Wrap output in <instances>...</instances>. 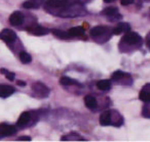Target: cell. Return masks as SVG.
Listing matches in <instances>:
<instances>
[{"instance_id":"28","label":"cell","mask_w":150,"mask_h":142,"mask_svg":"<svg viewBox=\"0 0 150 142\" xmlns=\"http://www.w3.org/2000/svg\"><path fill=\"white\" fill-rule=\"evenodd\" d=\"M19 141H31V137L29 136H22V137L18 138Z\"/></svg>"},{"instance_id":"25","label":"cell","mask_w":150,"mask_h":142,"mask_svg":"<svg viewBox=\"0 0 150 142\" xmlns=\"http://www.w3.org/2000/svg\"><path fill=\"white\" fill-rule=\"evenodd\" d=\"M142 115L146 119H150V102H146V104L142 108Z\"/></svg>"},{"instance_id":"8","label":"cell","mask_w":150,"mask_h":142,"mask_svg":"<svg viewBox=\"0 0 150 142\" xmlns=\"http://www.w3.org/2000/svg\"><path fill=\"white\" fill-rule=\"evenodd\" d=\"M102 15L107 17V19L109 20L110 22H116L119 21V20L122 19L121 15L118 13V8L114 6H110V7H107L105 8L104 10L102 11Z\"/></svg>"},{"instance_id":"13","label":"cell","mask_w":150,"mask_h":142,"mask_svg":"<svg viewBox=\"0 0 150 142\" xmlns=\"http://www.w3.org/2000/svg\"><path fill=\"white\" fill-rule=\"evenodd\" d=\"M16 92V89L9 85H0V97L6 98Z\"/></svg>"},{"instance_id":"2","label":"cell","mask_w":150,"mask_h":142,"mask_svg":"<svg viewBox=\"0 0 150 142\" xmlns=\"http://www.w3.org/2000/svg\"><path fill=\"white\" fill-rule=\"evenodd\" d=\"M88 11L81 1H71L58 15L62 17H82Z\"/></svg>"},{"instance_id":"7","label":"cell","mask_w":150,"mask_h":142,"mask_svg":"<svg viewBox=\"0 0 150 142\" xmlns=\"http://www.w3.org/2000/svg\"><path fill=\"white\" fill-rule=\"evenodd\" d=\"M32 90L39 98H46L50 95V88L41 82H35L32 84Z\"/></svg>"},{"instance_id":"10","label":"cell","mask_w":150,"mask_h":142,"mask_svg":"<svg viewBox=\"0 0 150 142\" xmlns=\"http://www.w3.org/2000/svg\"><path fill=\"white\" fill-rule=\"evenodd\" d=\"M0 39L3 40L5 43L11 44L17 40V34L9 29H4L1 33H0Z\"/></svg>"},{"instance_id":"4","label":"cell","mask_w":150,"mask_h":142,"mask_svg":"<svg viewBox=\"0 0 150 142\" xmlns=\"http://www.w3.org/2000/svg\"><path fill=\"white\" fill-rule=\"evenodd\" d=\"M91 37L99 43H105L113 35V29L105 26H97L91 29Z\"/></svg>"},{"instance_id":"5","label":"cell","mask_w":150,"mask_h":142,"mask_svg":"<svg viewBox=\"0 0 150 142\" xmlns=\"http://www.w3.org/2000/svg\"><path fill=\"white\" fill-rule=\"evenodd\" d=\"M72 0H46L45 9L52 15H58Z\"/></svg>"},{"instance_id":"22","label":"cell","mask_w":150,"mask_h":142,"mask_svg":"<svg viewBox=\"0 0 150 142\" xmlns=\"http://www.w3.org/2000/svg\"><path fill=\"white\" fill-rule=\"evenodd\" d=\"M52 33L54 34L57 38H60V39H69V38H71L70 34H69L68 32L61 31V30H58V29L52 30Z\"/></svg>"},{"instance_id":"21","label":"cell","mask_w":150,"mask_h":142,"mask_svg":"<svg viewBox=\"0 0 150 142\" xmlns=\"http://www.w3.org/2000/svg\"><path fill=\"white\" fill-rule=\"evenodd\" d=\"M97 87H98V89H100L102 91H108L111 88V81L100 80L97 82Z\"/></svg>"},{"instance_id":"15","label":"cell","mask_w":150,"mask_h":142,"mask_svg":"<svg viewBox=\"0 0 150 142\" xmlns=\"http://www.w3.org/2000/svg\"><path fill=\"white\" fill-rule=\"evenodd\" d=\"M44 0H27L23 3V7L27 9H36L39 8Z\"/></svg>"},{"instance_id":"19","label":"cell","mask_w":150,"mask_h":142,"mask_svg":"<svg viewBox=\"0 0 150 142\" xmlns=\"http://www.w3.org/2000/svg\"><path fill=\"white\" fill-rule=\"evenodd\" d=\"M61 141H86V139L76 133H70L68 135L62 136Z\"/></svg>"},{"instance_id":"26","label":"cell","mask_w":150,"mask_h":142,"mask_svg":"<svg viewBox=\"0 0 150 142\" xmlns=\"http://www.w3.org/2000/svg\"><path fill=\"white\" fill-rule=\"evenodd\" d=\"M5 77H6L9 81H13V80H15L16 74H15V73H11V72H9V71H8V72L5 74Z\"/></svg>"},{"instance_id":"9","label":"cell","mask_w":150,"mask_h":142,"mask_svg":"<svg viewBox=\"0 0 150 142\" xmlns=\"http://www.w3.org/2000/svg\"><path fill=\"white\" fill-rule=\"evenodd\" d=\"M17 132L18 130L15 126L8 125V124H0V138L13 136Z\"/></svg>"},{"instance_id":"14","label":"cell","mask_w":150,"mask_h":142,"mask_svg":"<svg viewBox=\"0 0 150 142\" xmlns=\"http://www.w3.org/2000/svg\"><path fill=\"white\" fill-rule=\"evenodd\" d=\"M131 31V26L129 23H120L113 29V35H119L122 33H127Z\"/></svg>"},{"instance_id":"23","label":"cell","mask_w":150,"mask_h":142,"mask_svg":"<svg viewBox=\"0 0 150 142\" xmlns=\"http://www.w3.org/2000/svg\"><path fill=\"white\" fill-rule=\"evenodd\" d=\"M20 59H21V62H23V64H29V62H32V57L31 55H30L28 52L26 51H22L21 53H20Z\"/></svg>"},{"instance_id":"24","label":"cell","mask_w":150,"mask_h":142,"mask_svg":"<svg viewBox=\"0 0 150 142\" xmlns=\"http://www.w3.org/2000/svg\"><path fill=\"white\" fill-rule=\"evenodd\" d=\"M139 99L144 102H150V93L146 92L145 90L142 89L141 92L139 93Z\"/></svg>"},{"instance_id":"17","label":"cell","mask_w":150,"mask_h":142,"mask_svg":"<svg viewBox=\"0 0 150 142\" xmlns=\"http://www.w3.org/2000/svg\"><path fill=\"white\" fill-rule=\"evenodd\" d=\"M60 84L63 86H77V87H82V84H80L78 81L71 79L69 77H62L60 79Z\"/></svg>"},{"instance_id":"16","label":"cell","mask_w":150,"mask_h":142,"mask_svg":"<svg viewBox=\"0 0 150 142\" xmlns=\"http://www.w3.org/2000/svg\"><path fill=\"white\" fill-rule=\"evenodd\" d=\"M28 32H30L31 34L36 35V36H43V35L48 34L50 30L46 29V28L40 27V26H34V27H30L29 29H28Z\"/></svg>"},{"instance_id":"18","label":"cell","mask_w":150,"mask_h":142,"mask_svg":"<svg viewBox=\"0 0 150 142\" xmlns=\"http://www.w3.org/2000/svg\"><path fill=\"white\" fill-rule=\"evenodd\" d=\"M84 103H86V107L90 109H96L97 106H98V101H97L96 97L92 96V95H86L84 97Z\"/></svg>"},{"instance_id":"11","label":"cell","mask_w":150,"mask_h":142,"mask_svg":"<svg viewBox=\"0 0 150 142\" xmlns=\"http://www.w3.org/2000/svg\"><path fill=\"white\" fill-rule=\"evenodd\" d=\"M24 20H25V17L21 11H15L9 17V23H11V25L18 27V26H21L24 23Z\"/></svg>"},{"instance_id":"33","label":"cell","mask_w":150,"mask_h":142,"mask_svg":"<svg viewBox=\"0 0 150 142\" xmlns=\"http://www.w3.org/2000/svg\"><path fill=\"white\" fill-rule=\"evenodd\" d=\"M149 17H150V11H149Z\"/></svg>"},{"instance_id":"32","label":"cell","mask_w":150,"mask_h":142,"mask_svg":"<svg viewBox=\"0 0 150 142\" xmlns=\"http://www.w3.org/2000/svg\"><path fill=\"white\" fill-rule=\"evenodd\" d=\"M115 0H104V2H107V3H110V2H114Z\"/></svg>"},{"instance_id":"31","label":"cell","mask_w":150,"mask_h":142,"mask_svg":"<svg viewBox=\"0 0 150 142\" xmlns=\"http://www.w3.org/2000/svg\"><path fill=\"white\" fill-rule=\"evenodd\" d=\"M17 84H18V86H22V87H25L26 86V82H24V81H21V80L17 81Z\"/></svg>"},{"instance_id":"6","label":"cell","mask_w":150,"mask_h":142,"mask_svg":"<svg viewBox=\"0 0 150 142\" xmlns=\"http://www.w3.org/2000/svg\"><path fill=\"white\" fill-rule=\"evenodd\" d=\"M111 79L114 83L123 86H131L133 84V78L129 73L122 71H115L111 76Z\"/></svg>"},{"instance_id":"3","label":"cell","mask_w":150,"mask_h":142,"mask_svg":"<svg viewBox=\"0 0 150 142\" xmlns=\"http://www.w3.org/2000/svg\"><path fill=\"white\" fill-rule=\"evenodd\" d=\"M100 124L102 126H114L120 127L123 124V117L115 109L106 111L101 113Z\"/></svg>"},{"instance_id":"29","label":"cell","mask_w":150,"mask_h":142,"mask_svg":"<svg viewBox=\"0 0 150 142\" xmlns=\"http://www.w3.org/2000/svg\"><path fill=\"white\" fill-rule=\"evenodd\" d=\"M146 45H147V48L150 50V32L149 34L147 35V37H146Z\"/></svg>"},{"instance_id":"20","label":"cell","mask_w":150,"mask_h":142,"mask_svg":"<svg viewBox=\"0 0 150 142\" xmlns=\"http://www.w3.org/2000/svg\"><path fill=\"white\" fill-rule=\"evenodd\" d=\"M71 37H80V36L84 35V29L82 27H74L71 28L68 31Z\"/></svg>"},{"instance_id":"1","label":"cell","mask_w":150,"mask_h":142,"mask_svg":"<svg viewBox=\"0 0 150 142\" xmlns=\"http://www.w3.org/2000/svg\"><path fill=\"white\" fill-rule=\"evenodd\" d=\"M142 43H143V40L139 34L135 32H127L119 42V49L121 52H127V48L137 49L141 47Z\"/></svg>"},{"instance_id":"30","label":"cell","mask_w":150,"mask_h":142,"mask_svg":"<svg viewBox=\"0 0 150 142\" xmlns=\"http://www.w3.org/2000/svg\"><path fill=\"white\" fill-rule=\"evenodd\" d=\"M142 89H143V90H145V91H147L148 93H150V83H149V84L144 85V87Z\"/></svg>"},{"instance_id":"27","label":"cell","mask_w":150,"mask_h":142,"mask_svg":"<svg viewBox=\"0 0 150 142\" xmlns=\"http://www.w3.org/2000/svg\"><path fill=\"white\" fill-rule=\"evenodd\" d=\"M134 1H135V0H120V3L123 6H127V5L134 3Z\"/></svg>"},{"instance_id":"12","label":"cell","mask_w":150,"mask_h":142,"mask_svg":"<svg viewBox=\"0 0 150 142\" xmlns=\"http://www.w3.org/2000/svg\"><path fill=\"white\" fill-rule=\"evenodd\" d=\"M31 120H32L31 113L25 111V113H22L21 117L19 118V120H18V123H17V126H18V127L24 128V127H26L27 125H29V123L31 122Z\"/></svg>"}]
</instances>
